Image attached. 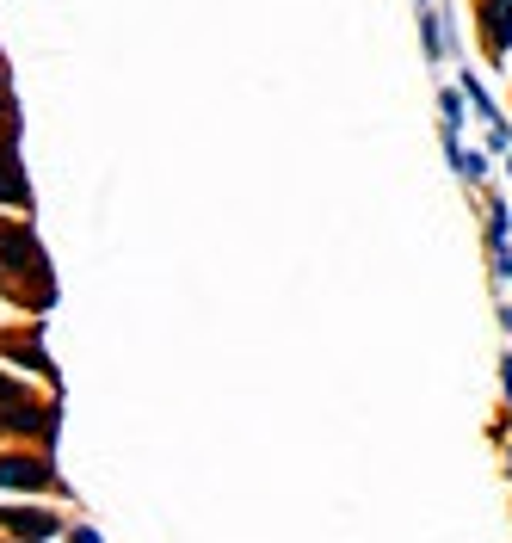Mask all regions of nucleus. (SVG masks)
<instances>
[{
	"label": "nucleus",
	"mask_w": 512,
	"mask_h": 543,
	"mask_svg": "<svg viewBox=\"0 0 512 543\" xmlns=\"http://www.w3.org/2000/svg\"><path fill=\"white\" fill-rule=\"evenodd\" d=\"M0 488L44 494V488H50V463H44V457H0Z\"/></svg>",
	"instance_id": "1"
},
{
	"label": "nucleus",
	"mask_w": 512,
	"mask_h": 543,
	"mask_svg": "<svg viewBox=\"0 0 512 543\" xmlns=\"http://www.w3.org/2000/svg\"><path fill=\"white\" fill-rule=\"evenodd\" d=\"M13 395H19V389H13V383H7V377H0V402H13Z\"/></svg>",
	"instance_id": "6"
},
{
	"label": "nucleus",
	"mask_w": 512,
	"mask_h": 543,
	"mask_svg": "<svg viewBox=\"0 0 512 543\" xmlns=\"http://www.w3.org/2000/svg\"><path fill=\"white\" fill-rule=\"evenodd\" d=\"M500 321H506V328H512V309H506V315H500Z\"/></svg>",
	"instance_id": "7"
},
{
	"label": "nucleus",
	"mask_w": 512,
	"mask_h": 543,
	"mask_svg": "<svg viewBox=\"0 0 512 543\" xmlns=\"http://www.w3.org/2000/svg\"><path fill=\"white\" fill-rule=\"evenodd\" d=\"M0 253H7V260H31V241H25V235H7V241H0Z\"/></svg>",
	"instance_id": "4"
},
{
	"label": "nucleus",
	"mask_w": 512,
	"mask_h": 543,
	"mask_svg": "<svg viewBox=\"0 0 512 543\" xmlns=\"http://www.w3.org/2000/svg\"><path fill=\"white\" fill-rule=\"evenodd\" d=\"M500 389H506V395H512V352H506V358H500Z\"/></svg>",
	"instance_id": "5"
},
{
	"label": "nucleus",
	"mask_w": 512,
	"mask_h": 543,
	"mask_svg": "<svg viewBox=\"0 0 512 543\" xmlns=\"http://www.w3.org/2000/svg\"><path fill=\"white\" fill-rule=\"evenodd\" d=\"M0 525L19 531V537H56V519H50V513H31V506H7Z\"/></svg>",
	"instance_id": "3"
},
{
	"label": "nucleus",
	"mask_w": 512,
	"mask_h": 543,
	"mask_svg": "<svg viewBox=\"0 0 512 543\" xmlns=\"http://www.w3.org/2000/svg\"><path fill=\"white\" fill-rule=\"evenodd\" d=\"M482 44H488V56H506V44H512V0H482Z\"/></svg>",
	"instance_id": "2"
}]
</instances>
